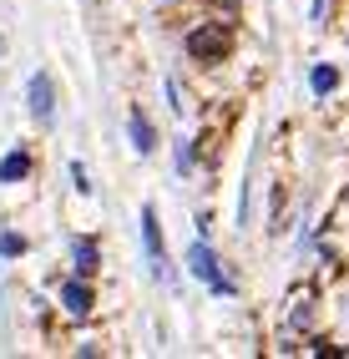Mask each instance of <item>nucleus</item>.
I'll return each instance as SVG.
<instances>
[{
  "mask_svg": "<svg viewBox=\"0 0 349 359\" xmlns=\"http://www.w3.org/2000/svg\"><path fill=\"white\" fill-rule=\"evenodd\" d=\"M188 263H193V278H203L213 294H233V283L218 273V258H213V248H207V233H203L198 243L188 248Z\"/></svg>",
  "mask_w": 349,
  "mask_h": 359,
  "instance_id": "1",
  "label": "nucleus"
},
{
  "mask_svg": "<svg viewBox=\"0 0 349 359\" xmlns=\"http://www.w3.org/2000/svg\"><path fill=\"white\" fill-rule=\"evenodd\" d=\"M228 46H233V41H228L223 26H198V31L188 36V56H193V61H223Z\"/></svg>",
  "mask_w": 349,
  "mask_h": 359,
  "instance_id": "2",
  "label": "nucleus"
},
{
  "mask_svg": "<svg viewBox=\"0 0 349 359\" xmlns=\"http://www.w3.org/2000/svg\"><path fill=\"white\" fill-rule=\"evenodd\" d=\"M26 107H31V116H41V122H51V116H56V102H51V81H46L41 71H36L31 81H26Z\"/></svg>",
  "mask_w": 349,
  "mask_h": 359,
  "instance_id": "3",
  "label": "nucleus"
},
{
  "mask_svg": "<svg viewBox=\"0 0 349 359\" xmlns=\"http://www.w3.org/2000/svg\"><path fill=\"white\" fill-rule=\"evenodd\" d=\"M61 309L81 319L86 309H91V289H86V283H66V289H61Z\"/></svg>",
  "mask_w": 349,
  "mask_h": 359,
  "instance_id": "4",
  "label": "nucleus"
},
{
  "mask_svg": "<svg viewBox=\"0 0 349 359\" xmlns=\"http://www.w3.org/2000/svg\"><path fill=\"white\" fill-rule=\"evenodd\" d=\"M71 263H76V273H91V269L102 263L97 243H91V238H76V243H71Z\"/></svg>",
  "mask_w": 349,
  "mask_h": 359,
  "instance_id": "5",
  "label": "nucleus"
},
{
  "mask_svg": "<svg viewBox=\"0 0 349 359\" xmlns=\"http://www.w3.org/2000/svg\"><path fill=\"white\" fill-rule=\"evenodd\" d=\"M26 172H31V157L26 152H6V157H0V182H20Z\"/></svg>",
  "mask_w": 349,
  "mask_h": 359,
  "instance_id": "6",
  "label": "nucleus"
},
{
  "mask_svg": "<svg viewBox=\"0 0 349 359\" xmlns=\"http://www.w3.org/2000/svg\"><path fill=\"white\" fill-rule=\"evenodd\" d=\"M142 243H147V258H162V233H157V212L142 208Z\"/></svg>",
  "mask_w": 349,
  "mask_h": 359,
  "instance_id": "7",
  "label": "nucleus"
},
{
  "mask_svg": "<svg viewBox=\"0 0 349 359\" xmlns=\"http://www.w3.org/2000/svg\"><path fill=\"white\" fill-rule=\"evenodd\" d=\"M132 147L142 152V157L157 147V142H152V127H147V116H142V111H132Z\"/></svg>",
  "mask_w": 349,
  "mask_h": 359,
  "instance_id": "8",
  "label": "nucleus"
},
{
  "mask_svg": "<svg viewBox=\"0 0 349 359\" xmlns=\"http://www.w3.org/2000/svg\"><path fill=\"white\" fill-rule=\"evenodd\" d=\"M309 86L324 97V91H334V86H339V71H334V66H314V71H309Z\"/></svg>",
  "mask_w": 349,
  "mask_h": 359,
  "instance_id": "9",
  "label": "nucleus"
},
{
  "mask_svg": "<svg viewBox=\"0 0 349 359\" xmlns=\"http://www.w3.org/2000/svg\"><path fill=\"white\" fill-rule=\"evenodd\" d=\"M0 253H6V258H20V253H26V238H20V233H0Z\"/></svg>",
  "mask_w": 349,
  "mask_h": 359,
  "instance_id": "10",
  "label": "nucleus"
},
{
  "mask_svg": "<svg viewBox=\"0 0 349 359\" xmlns=\"http://www.w3.org/2000/svg\"><path fill=\"white\" fill-rule=\"evenodd\" d=\"M71 187H76V193H91V177H86L81 162H71Z\"/></svg>",
  "mask_w": 349,
  "mask_h": 359,
  "instance_id": "11",
  "label": "nucleus"
},
{
  "mask_svg": "<svg viewBox=\"0 0 349 359\" xmlns=\"http://www.w3.org/2000/svg\"><path fill=\"white\" fill-rule=\"evenodd\" d=\"M177 172H193V142H177Z\"/></svg>",
  "mask_w": 349,
  "mask_h": 359,
  "instance_id": "12",
  "label": "nucleus"
}]
</instances>
